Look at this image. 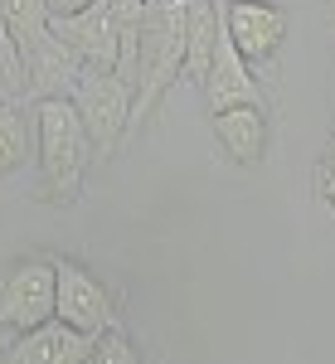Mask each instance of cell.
<instances>
[{"label":"cell","mask_w":335,"mask_h":364,"mask_svg":"<svg viewBox=\"0 0 335 364\" xmlns=\"http://www.w3.org/2000/svg\"><path fill=\"white\" fill-rule=\"evenodd\" d=\"M29 112H34V151H39V195L68 209L83 199V180L87 166L97 161V146L87 136L73 97L29 102Z\"/></svg>","instance_id":"obj_1"},{"label":"cell","mask_w":335,"mask_h":364,"mask_svg":"<svg viewBox=\"0 0 335 364\" xmlns=\"http://www.w3.org/2000/svg\"><path fill=\"white\" fill-rule=\"evenodd\" d=\"M185 78V0H151L141 20L137 54V97H132V132H141L166 92Z\"/></svg>","instance_id":"obj_2"},{"label":"cell","mask_w":335,"mask_h":364,"mask_svg":"<svg viewBox=\"0 0 335 364\" xmlns=\"http://www.w3.org/2000/svg\"><path fill=\"white\" fill-rule=\"evenodd\" d=\"M54 257L29 252L20 262H10L0 272V345H10L15 336L39 331L44 321H54Z\"/></svg>","instance_id":"obj_3"},{"label":"cell","mask_w":335,"mask_h":364,"mask_svg":"<svg viewBox=\"0 0 335 364\" xmlns=\"http://www.w3.org/2000/svg\"><path fill=\"white\" fill-rule=\"evenodd\" d=\"M132 97H137V87L127 78L97 73V68H87V78L73 87V107H78V117H83L87 136H92L102 161L117 156L122 141L132 136Z\"/></svg>","instance_id":"obj_4"},{"label":"cell","mask_w":335,"mask_h":364,"mask_svg":"<svg viewBox=\"0 0 335 364\" xmlns=\"http://www.w3.org/2000/svg\"><path fill=\"white\" fill-rule=\"evenodd\" d=\"M54 306H58V321H68L83 336H102L112 326H122L107 282L92 267H83L78 257H54Z\"/></svg>","instance_id":"obj_5"},{"label":"cell","mask_w":335,"mask_h":364,"mask_svg":"<svg viewBox=\"0 0 335 364\" xmlns=\"http://www.w3.org/2000/svg\"><path fill=\"white\" fill-rule=\"evenodd\" d=\"M87 78V63L54 29L25 49V102H44V97H73V87Z\"/></svg>","instance_id":"obj_6"},{"label":"cell","mask_w":335,"mask_h":364,"mask_svg":"<svg viewBox=\"0 0 335 364\" xmlns=\"http://www.w3.org/2000/svg\"><path fill=\"white\" fill-rule=\"evenodd\" d=\"M223 29L248 63H267V58H277L282 39H287V10L272 0H228Z\"/></svg>","instance_id":"obj_7"},{"label":"cell","mask_w":335,"mask_h":364,"mask_svg":"<svg viewBox=\"0 0 335 364\" xmlns=\"http://www.w3.org/2000/svg\"><path fill=\"white\" fill-rule=\"evenodd\" d=\"M92 350H97V336H83V331H73L68 321L54 316L39 331L0 345V364H87Z\"/></svg>","instance_id":"obj_8"},{"label":"cell","mask_w":335,"mask_h":364,"mask_svg":"<svg viewBox=\"0 0 335 364\" xmlns=\"http://www.w3.org/2000/svg\"><path fill=\"white\" fill-rule=\"evenodd\" d=\"M49 29L83 58L87 68L117 73V25H112V5L107 0H97V5H87V10H73V15H54Z\"/></svg>","instance_id":"obj_9"},{"label":"cell","mask_w":335,"mask_h":364,"mask_svg":"<svg viewBox=\"0 0 335 364\" xmlns=\"http://www.w3.org/2000/svg\"><path fill=\"white\" fill-rule=\"evenodd\" d=\"M199 92H204L209 112H223V107H262V87L252 78V63L238 54V44L228 39V29H223L219 44H214V63H209Z\"/></svg>","instance_id":"obj_10"},{"label":"cell","mask_w":335,"mask_h":364,"mask_svg":"<svg viewBox=\"0 0 335 364\" xmlns=\"http://www.w3.org/2000/svg\"><path fill=\"white\" fill-rule=\"evenodd\" d=\"M214 141L233 166L267 161V107H223L214 112Z\"/></svg>","instance_id":"obj_11"},{"label":"cell","mask_w":335,"mask_h":364,"mask_svg":"<svg viewBox=\"0 0 335 364\" xmlns=\"http://www.w3.org/2000/svg\"><path fill=\"white\" fill-rule=\"evenodd\" d=\"M34 151V112L20 107V97L0 102V180L15 175Z\"/></svg>","instance_id":"obj_12"},{"label":"cell","mask_w":335,"mask_h":364,"mask_svg":"<svg viewBox=\"0 0 335 364\" xmlns=\"http://www.w3.org/2000/svg\"><path fill=\"white\" fill-rule=\"evenodd\" d=\"M0 10H5L10 29H15V39H20V54L29 44H39L49 34V25H54V5L49 0H0Z\"/></svg>","instance_id":"obj_13"},{"label":"cell","mask_w":335,"mask_h":364,"mask_svg":"<svg viewBox=\"0 0 335 364\" xmlns=\"http://www.w3.org/2000/svg\"><path fill=\"white\" fill-rule=\"evenodd\" d=\"M87 364H141V350H137V340L127 336L122 326H112V331L97 336V350H92Z\"/></svg>","instance_id":"obj_14"},{"label":"cell","mask_w":335,"mask_h":364,"mask_svg":"<svg viewBox=\"0 0 335 364\" xmlns=\"http://www.w3.org/2000/svg\"><path fill=\"white\" fill-rule=\"evenodd\" d=\"M316 190H321V199H326V209L335 214V156L326 151V161L316 166Z\"/></svg>","instance_id":"obj_15"},{"label":"cell","mask_w":335,"mask_h":364,"mask_svg":"<svg viewBox=\"0 0 335 364\" xmlns=\"http://www.w3.org/2000/svg\"><path fill=\"white\" fill-rule=\"evenodd\" d=\"M54 5V15H73V10H87V5H97V0H49Z\"/></svg>","instance_id":"obj_16"},{"label":"cell","mask_w":335,"mask_h":364,"mask_svg":"<svg viewBox=\"0 0 335 364\" xmlns=\"http://www.w3.org/2000/svg\"><path fill=\"white\" fill-rule=\"evenodd\" d=\"M10 97H15V92H10V87H5V78H0V102H10Z\"/></svg>","instance_id":"obj_17"},{"label":"cell","mask_w":335,"mask_h":364,"mask_svg":"<svg viewBox=\"0 0 335 364\" xmlns=\"http://www.w3.org/2000/svg\"><path fill=\"white\" fill-rule=\"evenodd\" d=\"M331 156H335V132H331Z\"/></svg>","instance_id":"obj_18"}]
</instances>
